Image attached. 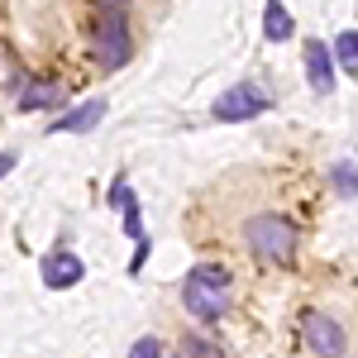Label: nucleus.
Wrapping results in <instances>:
<instances>
[{"mask_svg":"<svg viewBox=\"0 0 358 358\" xmlns=\"http://www.w3.org/2000/svg\"><path fill=\"white\" fill-rule=\"evenodd\" d=\"M182 301H187V310H192V315H201V320H220L224 310H229V301H234V282H229V273H224V268L201 263V268L187 277Z\"/></svg>","mask_w":358,"mask_h":358,"instance_id":"obj_1","label":"nucleus"},{"mask_svg":"<svg viewBox=\"0 0 358 358\" xmlns=\"http://www.w3.org/2000/svg\"><path fill=\"white\" fill-rule=\"evenodd\" d=\"M91 53L96 62L115 72V67H124L129 62V24H124V5H106L101 0V15H96V24H91Z\"/></svg>","mask_w":358,"mask_h":358,"instance_id":"obj_2","label":"nucleus"},{"mask_svg":"<svg viewBox=\"0 0 358 358\" xmlns=\"http://www.w3.org/2000/svg\"><path fill=\"white\" fill-rule=\"evenodd\" d=\"M244 239L258 258H273V263H287L292 248H296V224L287 215H248Z\"/></svg>","mask_w":358,"mask_h":358,"instance_id":"obj_3","label":"nucleus"},{"mask_svg":"<svg viewBox=\"0 0 358 358\" xmlns=\"http://www.w3.org/2000/svg\"><path fill=\"white\" fill-rule=\"evenodd\" d=\"M268 106H273V96H268L263 86L244 82V86L224 91L220 101H215V120H220V124H239V120H253V115H263Z\"/></svg>","mask_w":358,"mask_h":358,"instance_id":"obj_4","label":"nucleus"},{"mask_svg":"<svg viewBox=\"0 0 358 358\" xmlns=\"http://www.w3.org/2000/svg\"><path fill=\"white\" fill-rule=\"evenodd\" d=\"M301 334H306V344H310L320 358H339V354H344V344H349L344 330L334 325L330 315H320V310H310V315L301 320Z\"/></svg>","mask_w":358,"mask_h":358,"instance_id":"obj_5","label":"nucleus"},{"mask_svg":"<svg viewBox=\"0 0 358 358\" xmlns=\"http://www.w3.org/2000/svg\"><path fill=\"white\" fill-rule=\"evenodd\" d=\"M334 67H339V62H334V48H325V43L310 38V43H306V82H310L315 96H330L334 91Z\"/></svg>","mask_w":358,"mask_h":358,"instance_id":"obj_6","label":"nucleus"},{"mask_svg":"<svg viewBox=\"0 0 358 358\" xmlns=\"http://www.w3.org/2000/svg\"><path fill=\"white\" fill-rule=\"evenodd\" d=\"M82 253H67V248H57L43 258V287H53V292H67V287H77L82 282Z\"/></svg>","mask_w":358,"mask_h":358,"instance_id":"obj_7","label":"nucleus"},{"mask_svg":"<svg viewBox=\"0 0 358 358\" xmlns=\"http://www.w3.org/2000/svg\"><path fill=\"white\" fill-rule=\"evenodd\" d=\"M101 115H106V101H86L82 110H67L62 120L53 124V134H82V129H91V124H101Z\"/></svg>","mask_w":358,"mask_h":358,"instance_id":"obj_8","label":"nucleus"},{"mask_svg":"<svg viewBox=\"0 0 358 358\" xmlns=\"http://www.w3.org/2000/svg\"><path fill=\"white\" fill-rule=\"evenodd\" d=\"M53 106H62V86L57 82H38L20 96V110H53Z\"/></svg>","mask_w":358,"mask_h":358,"instance_id":"obj_9","label":"nucleus"},{"mask_svg":"<svg viewBox=\"0 0 358 358\" xmlns=\"http://www.w3.org/2000/svg\"><path fill=\"white\" fill-rule=\"evenodd\" d=\"M263 34H268L273 43H287V38H292V15H287L282 0H268V10H263Z\"/></svg>","mask_w":358,"mask_h":358,"instance_id":"obj_10","label":"nucleus"},{"mask_svg":"<svg viewBox=\"0 0 358 358\" xmlns=\"http://www.w3.org/2000/svg\"><path fill=\"white\" fill-rule=\"evenodd\" d=\"M110 201H115V206H120V210H124V229H129V234H134V239H138V210H134V192H129L124 182H115Z\"/></svg>","mask_w":358,"mask_h":358,"instance_id":"obj_11","label":"nucleus"},{"mask_svg":"<svg viewBox=\"0 0 358 358\" xmlns=\"http://www.w3.org/2000/svg\"><path fill=\"white\" fill-rule=\"evenodd\" d=\"M330 182L339 196H358V163H334L330 167Z\"/></svg>","mask_w":358,"mask_h":358,"instance_id":"obj_12","label":"nucleus"},{"mask_svg":"<svg viewBox=\"0 0 358 358\" xmlns=\"http://www.w3.org/2000/svg\"><path fill=\"white\" fill-rule=\"evenodd\" d=\"M334 62L349 67V72L358 67V34H339V38H334Z\"/></svg>","mask_w":358,"mask_h":358,"instance_id":"obj_13","label":"nucleus"},{"mask_svg":"<svg viewBox=\"0 0 358 358\" xmlns=\"http://www.w3.org/2000/svg\"><path fill=\"white\" fill-rule=\"evenodd\" d=\"M177 354H182V358H224L215 344H206V339H196V334H187V339L177 344Z\"/></svg>","mask_w":358,"mask_h":358,"instance_id":"obj_14","label":"nucleus"},{"mask_svg":"<svg viewBox=\"0 0 358 358\" xmlns=\"http://www.w3.org/2000/svg\"><path fill=\"white\" fill-rule=\"evenodd\" d=\"M129 358H163V344H158L153 334H143V339H134V349H129Z\"/></svg>","mask_w":358,"mask_h":358,"instance_id":"obj_15","label":"nucleus"},{"mask_svg":"<svg viewBox=\"0 0 358 358\" xmlns=\"http://www.w3.org/2000/svg\"><path fill=\"white\" fill-rule=\"evenodd\" d=\"M10 167H15V153H0V177H5Z\"/></svg>","mask_w":358,"mask_h":358,"instance_id":"obj_16","label":"nucleus"},{"mask_svg":"<svg viewBox=\"0 0 358 358\" xmlns=\"http://www.w3.org/2000/svg\"><path fill=\"white\" fill-rule=\"evenodd\" d=\"M106 5H129V0H106Z\"/></svg>","mask_w":358,"mask_h":358,"instance_id":"obj_17","label":"nucleus"}]
</instances>
